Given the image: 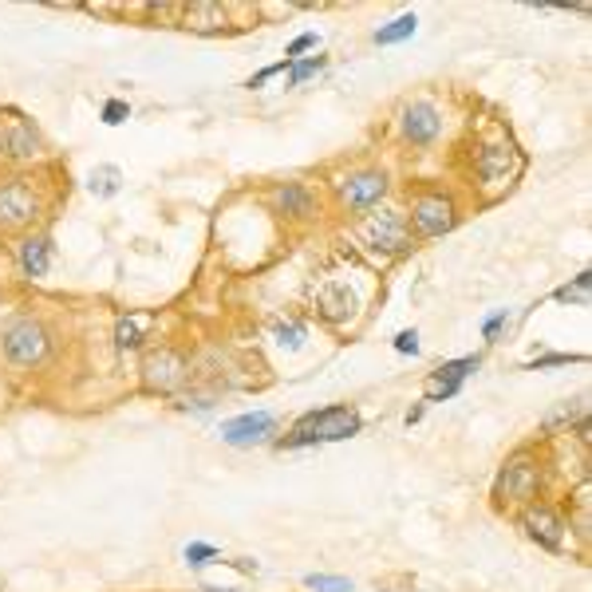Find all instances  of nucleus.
I'll use <instances>...</instances> for the list:
<instances>
[{"label": "nucleus", "mask_w": 592, "mask_h": 592, "mask_svg": "<svg viewBox=\"0 0 592 592\" xmlns=\"http://www.w3.org/2000/svg\"><path fill=\"white\" fill-rule=\"evenodd\" d=\"M122 119H130V107L122 99H107L103 103V122H107V127H119Z\"/></svg>", "instance_id": "obj_26"}, {"label": "nucleus", "mask_w": 592, "mask_h": 592, "mask_svg": "<svg viewBox=\"0 0 592 592\" xmlns=\"http://www.w3.org/2000/svg\"><path fill=\"white\" fill-rule=\"evenodd\" d=\"M395 351H403V356H414V351H419V332H399L395 335Z\"/></svg>", "instance_id": "obj_28"}, {"label": "nucleus", "mask_w": 592, "mask_h": 592, "mask_svg": "<svg viewBox=\"0 0 592 592\" xmlns=\"http://www.w3.org/2000/svg\"><path fill=\"white\" fill-rule=\"evenodd\" d=\"M537 485H541V470H537L529 458H514V462H506V470L498 474V485H493V493H498L501 501L533 506Z\"/></svg>", "instance_id": "obj_9"}, {"label": "nucleus", "mask_w": 592, "mask_h": 592, "mask_svg": "<svg viewBox=\"0 0 592 592\" xmlns=\"http://www.w3.org/2000/svg\"><path fill=\"white\" fill-rule=\"evenodd\" d=\"M201 592H222V588H201Z\"/></svg>", "instance_id": "obj_33"}, {"label": "nucleus", "mask_w": 592, "mask_h": 592, "mask_svg": "<svg viewBox=\"0 0 592 592\" xmlns=\"http://www.w3.org/2000/svg\"><path fill=\"white\" fill-rule=\"evenodd\" d=\"M304 585L308 588H316V592H351V580H343V577H304Z\"/></svg>", "instance_id": "obj_25"}, {"label": "nucleus", "mask_w": 592, "mask_h": 592, "mask_svg": "<svg viewBox=\"0 0 592 592\" xmlns=\"http://www.w3.org/2000/svg\"><path fill=\"white\" fill-rule=\"evenodd\" d=\"M580 419H585V395H580V399H572V403L564 399L556 411L545 414L541 427H545V430H556V427H572V422H580Z\"/></svg>", "instance_id": "obj_19"}, {"label": "nucleus", "mask_w": 592, "mask_h": 592, "mask_svg": "<svg viewBox=\"0 0 592 592\" xmlns=\"http://www.w3.org/2000/svg\"><path fill=\"white\" fill-rule=\"evenodd\" d=\"M364 419L356 407H324L312 411L293 427V435L285 438V446H316V443H340V438L359 435Z\"/></svg>", "instance_id": "obj_1"}, {"label": "nucleus", "mask_w": 592, "mask_h": 592, "mask_svg": "<svg viewBox=\"0 0 592 592\" xmlns=\"http://www.w3.org/2000/svg\"><path fill=\"white\" fill-rule=\"evenodd\" d=\"M320 304H324V316H328V320H343V316L351 312V293L348 288H328V293L320 296Z\"/></svg>", "instance_id": "obj_23"}, {"label": "nucleus", "mask_w": 592, "mask_h": 592, "mask_svg": "<svg viewBox=\"0 0 592 592\" xmlns=\"http://www.w3.org/2000/svg\"><path fill=\"white\" fill-rule=\"evenodd\" d=\"M269 206L280 217H312L316 214V193L304 182H277L269 190Z\"/></svg>", "instance_id": "obj_13"}, {"label": "nucleus", "mask_w": 592, "mask_h": 592, "mask_svg": "<svg viewBox=\"0 0 592 592\" xmlns=\"http://www.w3.org/2000/svg\"><path fill=\"white\" fill-rule=\"evenodd\" d=\"M119 182H122V174H119V166H99V170H91V193L95 198H114L119 193Z\"/></svg>", "instance_id": "obj_20"}, {"label": "nucleus", "mask_w": 592, "mask_h": 592, "mask_svg": "<svg viewBox=\"0 0 592 592\" xmlns=\"http://www.w3.org/2000/svg\"><path fill=\"white\" fill-rule=\"evenodd\" d=\"M0 348H4L8 364L36 367L40 359L48 356L51 335H48V328H43L40 320H32V316H16V320L4 324V332H0Z\"/></svg>", "instance_id": "obj_2"}, {"label": "nucleus", "mask_w": 592, "mask_h": 592, "mask_svg": "<svg viewBox=\"0 0 592 592\" xmlns=\"http://www.w3.org/2000/svg\"><path fill=\"white\" fill-rule=\"evenodd\" d=\"M359 233H364V241L371 245L375 253H411L414 249V233L407 225V217L399 214V209H379V214H367L364 225H359Z\"/></svg>", "instance_id": "obj_4"}, {"label": "nucleus", "mask_w": 592, "mask_h": 592, "mask_svg": "<svg viewBox=\"0 0 592 592\" xmlns=\"http://www.w3.org/2000/svg\"><path fill=\"white\" fill-rule=\"evenodd\" d=\"M577 359H580V356H545V359H537L533 367L541 371V367H556V364H577Z\"/></svg>", "instance_id": "obj_32"}, {"label": "nucleus", "mask_w": 592, "mask_h": 592, "mask_svg": "<svg viewBox=\"0 0 592 592\" xmlns=\"http://www.w3.org/2000/svg\"><path fill=\"white\" fill-rule=\"evenodd\" d=\"M40 217V198L24 178L0 185V229H24Z\"/></svg>", "instance_id": "obj_8"}, {"label": "nucleus", "mask_w": 592, "mask_h": 592, "mask_svg": "<svg viewBox=\"0 0 592 592\" xmlns=\"http://www.w3.org/2000/svg\"><path fill=\"white\" fill-rule=\"evenodd\" d=\"M308 48H316V32H304V36H296L293 43H288L285 59H296V56H300V51H308Z\"/></svg>", "instance_id": "obj_29"}, {"label": "nucleus", "mask_w": 592, "mask_h": 592, "mask_svg": "<svg viewBox=\"0 0 592 592\" xmlns=\"http://www.w3.org/2000/svg\"><path fill=\"white\" fill-rule=\"evenodd\" d=\"M0 154H4V150H0Z\"/></svg>", "instance_id": "obj_34"}, {"label": "nucleus", "mask_w": 592, "mask_h": 592, "mask_svg": "<svg viewBox=\"0 0 592 592\" xmlns=\"http://www.w3.org/2000/svg\"><path fill=\"white\" fill-rule=\"evenodd\" d=\"M588 288H592V272H580L572 285L556 288L553 300H561V304H588Z\"/></svg>", "instance_id": "obj_22"}, {"label": "nucleus", "mask_w": 592, "mask_h": 592, "mask_svg": "<svg viewBox=\"0 0 592 592\" xmlns=\"http://www.w3.org/2000/svg\"><path fill=\"white\" fill-rule=\"evenodd\" d=\"M411 233L414 237H443L450 229L458 225V206L454 198L438 190H427V193H414L411 198V217H407Z\"/></svg>", "instance_id": "obj_3"}, {"label": "nucleus", "mask_w": 592, "mask_h": 592, "mask_svg": "<svg viewBox=\"0 0 592 592\" xmlns=\"http://www.w3.org/2000/svg\"><path fill=\"white\" fill-rule=\"evenodd\" d=\"M521 170H525V158L509 143H485L478 150V158H474V174H478L485 190H506V185L517 182Z\"/></svg>", "instance_id": "obj_5"}, {"label": "nucleus", "mask_w": 592, "mask_h": 592, "mask_svg": "<svg viewBox=\"0 0 592 592\" xmlns=\"http://www.w3.org/2000/svg\"><path fill=\"white\" fill-rule=\"evenodd\" d=\"M399 130H403V138H407L411 146H430L438 135H443V114H438L435 103L414 99L399 114Z\"/></svg>", "instance_id": "obj_10"}, {"label": "nucleus", "mask_w": 592, "mask_h": 592, "mask_svg": "<svg viewBox=\"0 0 592 592\" xmlns=\"http://www.w3.org/2000/svg\"><path fill=\"white\" fill-rule=\"evenodd\" d=\"M414 12H403V16H395L387 28H379L375 32V43H399V40H407V36H414Z\"/></svg>", "instance_id": "obj_21"}, {"label": "nucleus", "mask_w": 592, "mask_h": 592, "mask_svg": "<svg viewBox=\"0 0 592 592\" xmlns=\"http://www.w3.org/2000/svg\"><path fill=\"white\" fill-rule=\"evenodd\" d=\"M506 324H509V316H506V312L490 316V320H485V340H493V335H498L501 328H506Z\"/></svg>", "instance_id": "obj_31"}, {"label": "nucleus", "mask_w": 592, "mask_h": 592, "mask_svg": "<svg viewBox=\"0 0 592 592\" xmlns=\"http://www.w3.org/2000/svg\"><path fill=\"white\" fill-rule=\"evenodd\" d=\"M277 335H280V343H288V348H296V343H300V335H304V328H296V324H288V328H285V324H280V328H277Z\"/></svg>", "instance_id": "obj_30"}, {"label": "nucleus", "mask_w": 592, "mask_h": 592, "mask_svg": "<svg viewBox=\"0 0 592 592\" xmlns=\"http://www.w3.org/2000/svg\"><path fill=\"white\" fill-rule=\"evenodd\" d=\"M277 419L269 411H253V414H241V419H229L222 427V438L233 446H249V443H261L264 435H272Z\"/></svg>", "instance_id": "obj_14"}, {"label": "nucleus", "mask_w": 592, "mask_h": 592, "mask_svg": "<svg viewBox=\"0 0 592 592\" xmlns=\"http://www.w3.org/2000/svg\"><path fill=\"white\" fill-rule=\"evenodd\" d=\"M478 367V356H466V359H450L438 371H430L427 379V399H450V395L462 387V379Z\"/></svg>", "instance_id": "obj_15"}, {"label": "nucleus", "mask_w": 592, "mask_h": 592, "mask_svg": "<svg viewBox=\"0 0 592 592\" xmlns=\"http://www.w3.org/2000/svg\"><path fill=\"white\" fill-rule=\"evenodd\" d=\"M0 150H4L12 162H32L43 150V138H40V130L32 127V119H20V114H16L12 122L0 127Z\"/></svg>", "instance_id": "obj_12"}, {"label": "nucleus", "mask_w": 592, "mask_h": 592, "mask_svg": "<svg viewBox=\"0 0 592 592\" xmlns=\"http://www.w3.org/2000/svg\"><path fill=\"white\" fill-rule=\"evenodd\" d=\"M16 264H20V272L28 280H36L48 272V264H51V237H20V245H16Z\"/></svg>", "instance_id": "obj_16"}, {"label": "nucleus", "mask_w": 592, "mask_h": 592, "mask_svg": "<svg viewBox=\"0 0 592 592\" xmlns=\"http://www.w3.org/2000/svg\"><path fill=\"white\" fill-rule=\"evenodd\" d=\"M521 529H525L529 541H537L541 549H561L564 545V521L556 509L549 506H525V514H521Z\"/></svg>", "instance_id": "obj_11"}, {"label": "nucleus", "mask_w": 592, "mask_h": 592, "mask_svg": "<svg viewBox=\"0 0 592 592\" xmlns=\"http://www.w3.org/2000/svg\"><path fill=\"white\" fill-rule=\"evenodd\" d=\"M150 328V316H122L119 324H114V343H119L122 351H130V348H138L143 343V335Z\"/></svg>", "instance_id": "obj_18"}, {"label": "nucleus", "mask_w": 592, "mask_h": 592, "mask_svg": "<svg viewBox=\"0 0 592 592\" xmlns=\"http://www.w3.org/2000/svg\"><path fill=\"white\" fill-rule=\"evenodd\" d=\"M178 16H182V28L201 32V36H214V32L225 28V8H222V4H209V0L178 8Z\"/></svg>", "instance_id": "obj_17"}, {"label": "nucleus", "mask_w": 592, "mask_h": 592, "mask_svg": "<svg viewBox=\"0 0 592 592\" xmlns=\"http://www.w3.org/2000/svg\"><path fill=\"white\" fill-rule=\"evenodd\" d=\"M324 64H328V59H324V56H308V59H296V64L288 67V72H293V75H288V79H293V87H300V83H304V79H312L316 72H324Z\"/></svg>", "instance_id": "obj_24"}, {"label": "nucleus", "mask_w": 592, "mask_h": 592, "mask_svg": "<svg viewBox=\"0 0 592 592\" xmlns=\"http://www.w3.org/2000/svg\"><path fill=\"white\" fill-rule=\"evenodd\" d=\"M190 375V364L178 348H150L143 356V387L154 395H174Z\"/></svg>", "instance_id": "obj_6"}, {"label": "nucleus", "mask_w": 592, "mask_h": 592, "mask_svg": "<svg viewBox=\"0 0 592 592\" xmlns=\"http://www.w3.org/2000/svg\"><path fill=\"white\" fill-rule=\"evenodd\" d=\"M217 556L214 545H201V541H193V545H185V561L190 564H209Z\"/></svg>", "instance_id": "obj_27"}, {"label": "nucleus", "mask_w": 592, "mask_h": 592, "mask_svg": "<svg viewBox=\"0 0 592 592\" xmlns=\"http://www.w3.org/2000/svg\"><path fill=\"white\" fill-rule=\"evenodd\" d=\"M387 174L383 170H351L335 182V193H340V206L351 209V214H367L375 209L379 201L387 198Z\"/></svg>", "instance_id": "obj_7"}]
</instances>
